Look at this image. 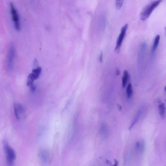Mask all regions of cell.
Returning <instances> with one entry per match:
<instances>
[{"mask_svg": "<svg viewBox=\"0 0 166 166\" xmlns=\"http://www.w3.org/2000/svg\"><path fill=\"white\" fill-rule=\"evenodd\" d=\"M163 0H157L148 6L140 14V18L142 21L146 20L151 15L153 10L161 3Z\"/></svg>", "mask_w": 166, "mask_h": 166, "instance_id": "6da1fadb", "label": "cell"}, {"mask_svg": "<svg viewBox=\"0 0 166 166\" xmlns=\"http://www.w3.org/2000/svg\"><path fill=\"white\" fill-rule=\"evenodd\" d=\"M3 143L8 164L9 165H12L16 158L15 151L6 142L4 141Z\"/></svg>", "mask_w": 166, "mask_h": 166, "instance_id": "7a4b0ae2", "label": "cell"}, {"mask_svg": "<svg viewBox=\"0 0 166 166\" xmlns=\"http://www.w3.org/2000/svg\"><path fill=\"white\" fill-rule=\"evenodd\" d=\"M10 8L11 15H12L13 21L14 22L15 29L17 31H19L21 30L19 16L17 11L12 3L10 4Z\"/></svg>", "mask_w": 166, "mask_h": 166, "instance_id": "3957f363", "label": "cell"}, {"mask_svg": "<svg viewBox=\"0 0 166 166\" xmlns=\"http://www.w3.org/2000/svg\"><path fill=\"white\" fill-rule=\"evenodd\" d=\"M42 72L41 67H38L34 69L32 72L31 73L28 77L27 85L30 86L33 84V81L38 79Z\"/></svg>", "mask_w": 166, "mask_h": 166, "instance_id": "277c9868", "label": "cell"}, {"mask_svg": "<svg viewBox=\"0 0 166 166\" xmlns=\"http://www.w3.org/2000/svg\"><path fill=\"white\" fill-rule=\"evenodd\" d=\"M128 24H126L122 27L121 29L120 33L117 39L116 47L115 49V51L117 52H119L123 39L125 35L126 30L128 29Z\"/></svg>", "mask_w": 166, "mask_h": 166, "instance_id": "5b68a950", "label": "cell"}, {"mask_svg": "<svg viewBox=\"0 0 166 166\" xmlns=\"http://www.w3.org/2000/svg\"><path fill=\"white\" fill-rule=\"evenodd\" d=\"M15 55V47H14L13 45H11L10 47L7 59L8 67V69L10 70L12 69H13Z\"/></svg>", "mask_w": 166, "mask_h": 166, "instance_id": "8992f818", "label": "cell"}, {"mask_svg": "<svg viewBox=\"0 0 166 166\" xmlns=\"http://www.w3.org/2000/svg\"><path fill=\"white\" fill-rule=\"evenodd\" d=\"M14 106L15 116L16 119L19 120L24 111V108L21 104L19 103H15Z\"/></svg>", "mask_w": 166, "mask_h": 166, "instance_id": "52a82bcc", "label": "cell"}, {"mask_svg": "<svg viewBox=\"0 0 166 166\" xmlns=\"http://www.w3.org/2000/svg\"><path fill=\"white\" fill-rule=\"evenodd\" d=\"M108 133V128L106 124H103L100 129V134L103 138H106Z\"/></svg>", "mask_w": 166, "mask_h": 166, "instance_id": "ba28073f", "label": "cell"}, {"mask_svg": "<svg viewBox=\"0 0 166 166\" xmlns=\"http://www.w3.org/2000/svg\"><path fill=\"white\" fill-rule=\"evenodd\" d=\"M160 38V35H157L155 38L154 44L153 47L152 49V53L153 54L155 52L157 47L158 46Z\"/></svg>", "mask_w": 166, "mask_h": 166, "instance_id": "9c48e42d", "label": "cell"}, {"mask_svg": "<svg viewBox=\"0 0 166 166\" xmlns=\"http://www.w3.org/2000/svg\"><path fill=\"white\" fill-rule=\"evenodd\" d=\"M142 111L141 110H140L138 112L133 122H132L131 126H129V130H130L131 129L133 128L134 126L136 124L138 120L140 119V118L142 115Z\"/></svg>", "mask_w": 166, "mask_h": 166, "instance_id": "30bf717a", "label": "cell"}, {"mask_svg": "<svg viewBox=\"0 0 166 166\" xmlns=\"http://www.w3.org/2000/svg\"><path fill=\"white\" fill-rule=\"evenodd\" d=\"M159 111L160 116L162 119H164L165 113V107L164 103H162L159 105Z\"/></svg>", "mask_w": 166, "mask_h": 166, "instance_id": "8fae6325", "label": "cell"}, {"mask_svg": "<svg viewBox=\"0 0 166 166\" xmlns=\"http://www.w3.org/2000/svg\"><path fill=\"white\" fill-rule=\"evenodd\" d=\"M40 157L43 163H46L48 159V155L46 151L42 150L40 153Z\"/></svg>", "mask_w": 166, "mask_h": 166, "instance_id": "7c38bea8", "label": "cell"}, {"mask_svg": "<svg viewBox=\"0 0 166 166\" xmlns=\"http://www.w3.org/2000/svg\"><path fill=\"white\" fill-rule=\"evenodd\" d=\"M128 77V73L127 70H125L123 72V75L122 78V86L124 88L126 85V83Z\"/></svg>", "mask_w": 166, "mask_h": 166, "instance_id": "4fadbf2b", "label": "cell"}, {"mask_svg": "<svg viewBox=\"0 0 166 166\" xmlns=\"http://www.w3.org/2000/svg\"><path fill=\"white\" fill-rule=\"evenodd\" d=\"M126 95L128 99H130L133 94V88L132 84L131 83H129L126 90Z\"/></svg>", "mask_w": 166, "mask_h": 166, "instance_id": "5bb4252c", "label": "cell"}, {"mask_svg": "<svg viewBox=\"0 0 166 166\" xmlns=\"http://www.w3.org/2000/svg\"><path fill=\"white\" fill-rule=\"evenodd\" d=\"M124 0H116V7L118 10H119L122 6Z\"/></svg>", "mask_w": 166, "mask_h": 166, "instance_id": "9a60e30c", "label": "cell"}, {"mask_svg": "<svg viewBox=\"0 0 166 166\" xmlns=\"http://www.w3.org/2000/svg\"><path fill=\"white\" fill-rule=\"evenodd\" d=\"M30 87L31 90L32 92H34L35 90L36 89V86L34 84H33L32 85L30 86Z\"/></svg>", "mask_w": 166, "mask_h": 166, "instance_id": "2e32d148", "label": "cell"}, {"mask_svg": "<svg viewBox=\"0 0 166 166\" xmlns=\"http://www.w3.org/2000/svg\"><path fill=\"white\" fill-rule=\"evenodd\" d=\"M99 60L100 62L101 63H102L103 61V54L102 51H101L100 53L99 57Z\"/></svg>", "mask_w": 166, "mask_h": 166, "instance_id": "e0dca14e", "label": "cell"}, {"mask_svg": "<svg viewBox=\"0 0 166 166\" xmlns=\"http://www.w3.org/2000/svg\"><path fill=\"white\" fill-rule=\"evenodd\" d=\"M136 148L138 149H140V143L139 142H137L136 143Z\"/></svg>", "mask_w": 166, "mask_h": 166, "instance_id": "ac0fdd59", "label": "cell"}, {"mask_svg": "<svg viewBox=\"0 0 166 166\" xmlns=\"http://www.w3.org/2000/svg\"><path fill=\"white\" fill-rule=\"evenodd\" d=\"M114 160L115 162V164L114 165L116 166H117L118 164V162L117 160L116 159H114Z\"/></svg>", "mask_w": 166, "mask_h": 166, "instance_id": "d6986e66", "label": "cell"}, {"mask_svg": "<svg viewBox=\"0 0 166 166\" xmlns=\"http://www.w3.org/2000/svg\"><path fill=\"white\" fill-rule=\"evenodd\" d=\"M117 106H118V108H119V110H121L122 109V106H121L120 105H119V104H118Z\"/></svg>", "mask_w": 166, "mask_h": 166, "instance_id": "ffe728a7", "label": "cell"}, {"mask_svg": "<svg viewBox=\"0 0 166 166\" xmlns=\"http://www.w3.org/2000/svg\"><path fill=\"white\" fill-rule=\"evenodd\" d=\"M120 72L119 70L117 69L116 70V74L117 75H119L120 74Z\"/></svg>", "mask_w": 166, "mask_h": 166, "instance_id": "44dd1931", "label": "cell"}, {"mask_svg": "<svg viewBox=\"0 0 166 166\" xmlns=\"http://www.w3.org/2000/svg\"><path fill=\"white\" fill-rule=\"evenodd\" d=\"M106 163H107V164H111V162L109 161V160H106Z\"/></svg>", "mask_w": 166, "mask_h": 166, "instance_id": "7402d4cb", "label": "cell"}]
</instances>
